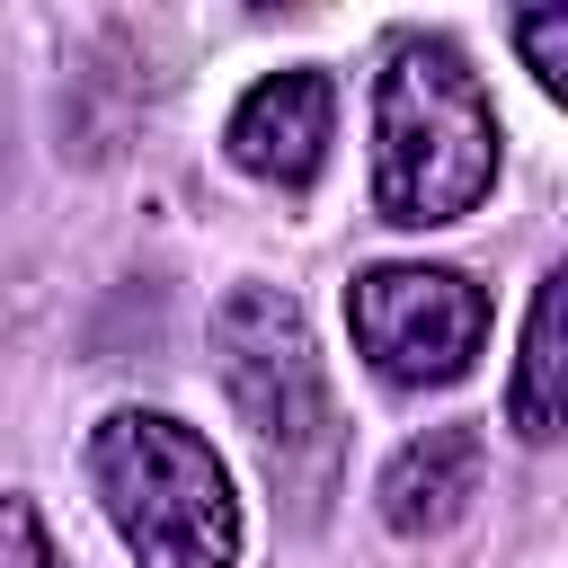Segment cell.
<instances>
[{"instance_id": "1", "label": "cell", "mask_w": 568, "mask_h": 568, "mask_svg": "<svg viewBox=\"0 0 568 568\" xmlns=\"http://www.w3.org/2000/svg\"><path fill=\"white\" fill-rule=\"evenodd\" d=\"M497 186V106L462 44L399 36L373 80V204L399 231H444Z\"/></svg>"}, {"instance_id": "2", "label": "cell", "mask_w": 568, "mask_h": 568, "mask_svg": "<svg viewBox=\"0 0 568 568\" xmlns=\"http://www.w3.org/2000/svg\"><path fill=\"white\" fill-rule=\"evenodd\" d=\"M89 488L142 568H231L240 497L222 453L169 408H115L89 435Z\"/></svg>"}, {"instance_id": "3", "label": "cell", "mask_w": 568, "mask_h": 568, "mask_svg": "<svg viewBox=\"0 0 568 568\" xmlns=\"http://www.w3.org/2000/svg\"><path fill=\"white\" fill-rule=\"evenodd\" d=\"M213 373H222V399L240 408V426L257 435V453L275 462V479L320 470L337 453V399H328L311 320L284 284H240L213 311Z\"/></svg>"}, {"instance_id": "4", "label": "cell", "mask_w": 568, "mask_h": 568, "mask_svg": "<svg viewBox=\"0 0 568 568\" xmlns=\"http://www.w3.org/2000/svg\"><path fill=\"white\" fill-rule=\"evenodd\" d=\"M355 346L399 390H444L488 346V293L462 266H373L346 284Z\"/></svg>"}, {"instance_id": "5", "label": "cell", "mask_w": 568, "mask_h": 568, "mask_svg": "<svg viewBox=\"0 0 568 568\" xmlns=\"http://www.w3.org/2000/svg\"><path fill=\"white\" fill-rule=\"evenodd\" d=\"M328 142H337V89H328V71H266L231 106V124H222V151L248 178H266V186H311L320 160H328Z\"/></svg>"}, {"instance_id": "6", "label": "cell", "mask_w": 568, "mask_h": 568, "mask_svg": "<svg viewBox=\"0 0 568 568\" xmlns=\"http://www.w3.org/2000/svg\"><path fill=\"white\" fill-rule=\"evenodd\" d=\"M479 479H488V435H479L470 417H453V426L408 435V444L382 462L373 506H382V524H390L399 541H435V532H453V524L470 515Z\"/></svg>"}, {"instance_id": "7", "label": "cell", "mask_w": 568, "mask_h": 568, "mask_svg": "<svg viewBox=\"0 0 568 568\" xmlns=\"http://www.w3.org/2000/svg\"><path fill=\"white\" fill-rule=\"evenodd\" d=\"M506 417H515L524 444H550L568 426V275L559 266L532 284L524 355H515V382H506Z\"/></svg>"}, {"instance_id": "8", "label": "cell", "mask_w": 568, "mask_h": 568, "mask_svg": "<svg viewBox=\"0 0 568 568\" xmlns=\"http://www.w3.org/2000/svg\"><path fill=\"white\" fill-rule=\"evenodd\" d=\"M515 53H524V71H532L541 89H568V0L524 9V18H515Z\"/></svg>"}, {"instance_id": "9", "label": "cell", "mask_w": 568, "mask_h": 568, "mask_svg": "<svg viewBox=\"0 0 568 568\" xmlns=\"http://www.w3.org/2000/svg\"><path fill=\"white\" fill-rule=\"evenodd\" d=\"M0 568H62V550H53L44 515H36L18 488H0Z\"/></svg>"}]
</instances>
